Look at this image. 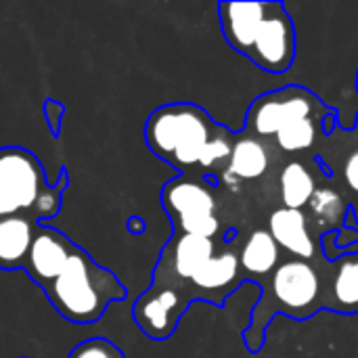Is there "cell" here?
Returning <instances> with one entry per match:
<instances>
[{"label": "cell", "mask_w": 358, "mask_h": 358, "mask_svg": "<svg viewBox=\"0 0 358 358\" xmlns=\"http://www.w3.org/2000/svg\"><path fill=\"white\" fill-rule=\"evenodd\" d=\"M143 134L149 151L185 176L227 168L237 136L195 103H166L153 109Z\"/></svg>", "instance_id": "obj_1"}, {"label": "cell", "mask_w": 358, "mask_h": 358, "mask_svg": "<svg viewBox=\"0 0 358 358\" xmlns=\"http://www.w3.org/2000/svg\"><path fill=\"white\" fill-rule=\"evenodd\" d=\"M222 38L260 71L283 76L296 61V25L283 2H220Z\"/></svg>", "instance_id": "obj_2"}, {"label": "cell", "mask_w": 358, "mask_h": 358, "mask_svg": "<svg viewBox=\"0 0 358 358\" xmlns=\"http://www.w3.org/2000/svg\"><path fill=\"white\" fill-rule=\"evenodd\" d=\"M262 289V287H260ZM323 308V277L313 262L289 258L281 262L262 289V300L252 308L250 325L243 342L250 355H258L264 346L268 327L277 315L296 321L310 319Z\"/></svg>", "instance_id": "obj_3"}, {"label": "cell", "mask_w": 358, "mask_h": 358, "mask_svg": "<svg viewBox=\"0 0 358 358\" xmlns=\"http://www.w3.org/2000/svg\"><path fill=\"white\" fill-rule=\"evenodd\" d=\"M50 306L69 323L92 325L101 321L113 302L126 298V287L88 252L73 245L63 273L44 289Z\"/></svg>", "instance_id": "obj_4"}, {"label": "cell", "mask_w": 358, "mask_h": 358, "mask_svg": "<svg viewBox=\"0 0 358 358\" xmlns=\"http://www.w3.org/2000/svg\"><path fill=\"white\" fill-rule=\"evenodd\" d=\"M67 172L55 185L46 182L40 159L23 147H0V218L23 216L46 222L61 210Z\"/></svg>", "instance_id": "obj_5"}, {"label": "cell", "mask_w": 358, "mask_h": 358, "mask_svg": "<svg viewBox=\"0 0 358 358\" xmlns=\"http://www.w3.org/2000/svg\"><path fill=\"white\" fill-rule=\"evenodd\" d=\"M159 199L176 235L216 239L220 233L216 195L203 178L178 174L164 185Z\"/></svg>", "instance_id": "obj_6"}, {"label": "cell", "mask_w": 358, "mask_h": 358, "mask_svg": "<svg viewBox=\"0 0 358 358\" xmlns=\"http://www.w3.org/2000/svg\"><path fill=\"white\" fill-rule=\"evenodd\" d=\"M334 109L327 107L313 90L289 84L256 96L245 113V132L256 138L277 136L285 126L306 117H325Z\"/></svg>", "instance_id": "obj_7"}, {"label": "cell", "mask_w": 358, "mask_h": 358, "mask_svg": "<svg viewBox=\"0 0 358 358\" xmlns=\"http://www.w3.org/2000/svg\"><path fill=\"white\" fill-rule=\"evenodd\" d=\"M216 256V241L197 235H172L162 250L153 271L155 287H170L180 296V289L193 275ZM185 304V302H182Z\"/></svg>", "instance_id": "obj_8"}, {"label": "cell", "mask_w": 358, "mask_h": 358, "mask_svg": "<svg viewBox=\"0 0 358 358\" xmlns=\"http://www.w3.org/2000/svg\"><path fill=\"white\" fill-rule=\"evenodd\" d=\"M185 310L187 306L174 289L151 285L145 294L136 298L132 315L134 323L147 338L164 342L170 336H174Z\"/></svg>", "instance_id": "obj_9"}, {"label": "cell", "mask_w": 358, "mask_h": 358, "mask_svg": "<svg viewBox=\"0 0 358 358\" xmlns=\"http://www.w3.org/2000/svg\"><path fill=\"white\" fill-rule=\"evenodd\" d=\"M73 245L76 243H71L69 237H65L61 231L38 222L29 254L21 271H25V275L44 292L63 273Z\"/></svg>", "instance_id": "obj_10"}, {"label": "cell", "mask_w": 358, "mask_h": 358, "mask_svg": "<svg viewBox=\"0 0 358 358\" xmlns=\"http://www.w3.org/2000/svg\"><path fill=\"white\" fill-rule=\"evenodd\" d=\"M266 231L273 235L281 252H287L289 258L313 262L319 252V239H315L308 231V218L304 210H289V208H277L268 216Z\"/></svg>", "instance_id": "obj_11"}, {"label": "cell", "mask_w": 358, "mask_h": 358, "mask_svg": "<svg viewBox=\"0 0 358 358\" xmlns=\"http://www.w3.org/2000/svg\"><path fill=\"white\" fill-rule=\"evenodd\" d=\"M271 155L264 143L248 132H239L233 143V151L227 164V178H235L239 182L258 180L268 172Z\"/></svg>", "instance_id": "obj_12"}, {"label": "cell", "mask_w": 358, "mask_h": 358, "mask_svg": "<svg viewBox=\"0 0 358 358\" xmlns=\"http://www.w3.org/2000/svg\"><path fill=\"white\" fill-rule=\"evenodd\" d=\"M36 224L29 218H0V271H21L29 254Z\"/></svg>", "instance_id": "obj_13"}, {"label": "cell", "mask_w": 358, "mask_h": 358, "mask_svg": "<svg viewBox=\"0 0 358 358\" xmlns=\"http://www.w3.org/2000/svg\"><path fill=\"white\" fill-rule=\"evenodd\" d=\"M239 264L245 277H268L281 264V248L266 229H256L239 250Z\"/></svg>", "instance_id": "obj_14"}, {"label": "cell", "mask_w": 358, "mask_h": 358, "mask_svg": "<svg viewBox=\"0 0 358 358\" xmlns=\"http://www.w3.org/2000/svg\"><path fill=\"white\" fill-rule=\"evenodd\" d=\"M334 271V279L329 283L331 296L325 300V308L338 310L344 315L358 313V254L346 256L338 262H329Z\"/></svg>", "instance_id": "obj_15"}, {"label": "cell", "mask_w": 358, "mask_h": 358, "mask_svg": "<svg viewBox=\"0 0 358 358\" xmlns=\"http://www.w3.org/2000/svg\"><path fill=\"white\" fill-rule=\"evenodd\" d=\"M279 191H281L283 208L304 210L317 193V182L313 172L302 162H289L281 170Z\"/></svg>", "instance_id": "obj_16"}, {"label": "cell", "mask_w": 358, "mask_h": 358, "mask_svg": "<svg viewBox=\"0 0 358 358\" xmlns=\"http://www.w3.org/2000/svg\"><path fill=\"white\" fill-rule=\"evenodd\" d=\"M323 120L325 117H306V120L292 122L275 136L277 147L285 153H300V151L313 149L319 134H323V128H321Z\"/></svg>", "instance_id": "obj_17"}, {"label": "cell", "mask_w": 358, "mask_h": 358, "mask_svg": "<svg viewBox=\"0 0 358 358\" xmlns=\"http://www.w3.org/2000/svg\"><path fill=\"white\" fill-rule=\"evenodd\" d=\"M67 358H126L122 348L105 338H90L78 344Z\"/></svg>", "instance_id": "obj_18"}, {"label": "cell", "mask_w": 358, "mask_h": 358, "mask_svg": "<svg viewBox=\"0 0 358 358\" xmlns=\"http://www.w3.org/2000/svg\"><path fill=\"white\" fill-rule=\"evenodd\" d=\"M44 115H46V122H48V128L52 132V136H59V130H61V117L65 113V107L52 99H46L44 101Z\"/></svg>", "instance_id": "obj_19"}, {"label": "cell", "mask_w": 358, "mask_h": 358, "mask_svg": "<svg viewBox=\"0 0 358 358\" xmlns=\"http://www.w3.org/2000/svg\"><path fill=\"white\" fill-rule=\"evenodd\" d=\"M344 180H346L348 189L358 195V149L348 155V159L344 164Z\"/></svg>", "instance_id": "obj_20"}, {"label": "cell", "mask_w": 358, "mask_h": 358, "mask_svg": "<svg viewBox=\"0 0 358 358\" xmlns=\"http://www.w3.org/2000/svg\"><path fill=\"white\" fill-rule=\"evenodd\" d=\"M128 231H132V235H141L145 231V224L141 218H130L128 220Z\"/></svg>", "instance_id": "obj_21"}, {"label": "cell", "mask_w": 358, "mask_h": 358, "mask_svg": "<svg viewBox=\"0 0 358 358\" xmlns=\"http://www.w3.org/2000/svg\"><path fill=\"white\" fill-rule=\"evenodd\" d=\"M355 88H357V92H358V71H357V80H355Z\"/></svg>", "instance_id": "obj_22"}, {"label": "cell", "mask_w": 358, "mask_h": 358, "mask_svg": "<svg viewBox=\"0 0 358 358\" xmlns=\"http://www.w3.org/2000/svg\"><path fill=\"white\" fill-rule=\"evenodd\" d=\"M355 208V212H357V216H358V206H352Z\"/></svg>", "instance_id": "obj_23"}, {"label": "cell", "mask_w": 358, "mask_h": 358, "mask_svg": "<svg viewBox=\"0 0 358 358\" xmlns=\"http://www.w3.org/2000/svg\"><path fill=\"white\" fill-rule=\"evenodd\" d=\"M357 128H358V126H357Z\"/></svg>", "instance_id": "obj_24"}]
</instances>
